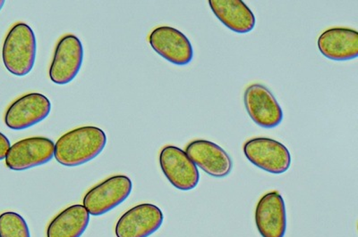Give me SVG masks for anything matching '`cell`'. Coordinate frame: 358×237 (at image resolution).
Listing matches in <instances>:
<instances>
[{"label": "cell", "instance_id": "cell-14", "mask_svg": "<svg viewBox=\"0 0 358 237\" xmlns=\"http://www.w3.org/2000/svg\"><path fill=\"white\" fill-rule=\"evenodd\" d=\"M322 56L334 61H348L358 56V33L350 28H331L318 38Z\"/></svg>", "mask_w": 358, "mask_h": 237}, {"label": "cell", "instance_id": "cell-12", "mask_svg": "<svg viewBox=\"0 0 358 237\" xmlns=\"http://www.w3.org/2000/svg\"><path fill=\"white\" fill-rule=\"evenodd\" d=\"M185 153L192 162L213 178H225L232 171L233 162L225 150L217 144L206 139H197L188 144Z\"/></svg>", "mask_w": 358, "mask_h": 237}, {"label": "cell", "instance_id": "cell-10", "mask_svg": "<svg viewBox=\"0 0 358 237\" xmlns=\"http://www.w3.org/2000/svg\"><path fill=\"white\" fill-rule=\"evenodd\" d=\"M152 49L168 62L183 66L194 59L193 46L180 31L173 27L161 26L155 29L149 36Z\"/></svg>", "mask_w": 358, "mask_h": 237}, {"label": "cell", "instance_id": "cell-5", "mask_svg": "<svg viewBox=\"0 0 358 237\" xmlns=\"http://www.w3.org/2000/svg\"><path fill=\"white\" fill-rule=\"evenodd\" d=\"M55 144L43 137L22 139L9 148L6 165L15 171H24L46 165L54 158Z\"/></svg>", "mask_w": 358, "mask_h": 237}, {"label": "cell", "instance_id": "cell-9", "mask_svg": "<svg viewBox=\"0 0 358 237\" xmlns=\"http://www.w3.org/2000/svg\"><path fill=\"white\" fill-rule=\"evenodd\" d=\"M164 214L152 204H141L126 211L115 227L117 237H149L158 231Z\"/></svg>", "mask_w": 358, "mask_h": 237}, {"label": "cell", "instance_id": "cell-8", "mask_svg": "<svg viewBox=\"0 0 358 237\" xmlns=\"http://www.w3.org/2000/svg\"><path fill=\"white\" fill-rule=\"evenodd\" d=\"M51 112L50 99L40 93H30L13 102L5 114V124L12 130H24L39 124Z\"/></svg>", "mask_w": 358, "mask_h": 237}, {"label": "cell", "instance_id": "cell-7", "mask_svg": "<svg viewBox=\"0 0 358 237\" xmlns=\"http://www.w3.org/2000/svg\"><path fill=\"white\" fill-rule=\"evenodd\" d=\"M159 165L169 183L178 190H193L199 183L200 173L196 165L178 146L163 147L159 153Z\"/></svg>", "mask_w": 358, "mask_h": 237}, {"label": "cell", "instance_id": "cell-2", "mask_svg": "<svg viewBox=\"0 0 358 237\" xmlns=\"http://www.w3.org/2000/svg\"><path fill=\"white\" fill-rule=\"evenodd\" d=\"M37 54L34 31L24 22H17L8 31L2 49L6 69L13 75L27 76L33 70Z\"/></svg>", "mask_w": 358, "mask_h": 237}, {"label": "cell", "instance_id": "cell-3", "mask_svg": "<svg viewBox=\"0 0 358 237\" xmlns=\"http://www.w3.org/2000/svg\"><path fill=\"white\" fill-rule=\"evenodd\" d=\"M132 190L133 183L129 177L113 176L90 189L83 203L90 215L101 217L122 204Z\"/></svg>", "mask_w": 358, "mask_h": 237}, {"label": "cell", "instance_id": "cell-16", "mask_svg": "<svg viewBox=\"0 0 358 237\" xmlns=\"http://www.w3.org/2000/svg\"><path fill=\"white\" fill-rule=\"evenodd\" d=\"M90 223V214L84 205L67 207L50 221L47 237H81Z\"/></svg>", "mask_w": 358, "mask_h": 237}, {"label": "cell", "instance_id": "cell-13", "mask_svg": "<svg viewBox=\"0 0 358 237\" xmlns=\"http://www.w3.org/2000/svg\"><path fill=\"white\" fill-rule=\"evenodd\" d=\"M255 225L263 237H284L287 231L285 201L278 191L265 194L255 209Z\"/></svg>", "mask_w": 358, "mask_h": 237}, {"label": "cell", "instance_id": "cell-4", "mask_svg": "<svg viewBox=\"0 0 358 237\" xmlns=\"http://www.w3.org/2000/svg\"><path fill=\"white\" fill-rule=\"evenodd\" d=\"M248 161L271 174H283L289 169L291 155L282 143L268 137H255L243 146Z\"/></svg>", "mask_w": 358, "mask_h": 237}, {"label": "cell", "instance_id": "cell-15", "mask_svg": "<svg viewBox=\"0 0 358 237\" xmlns=\"http://www.w3.org/2000/svg\"><path fill=\"white\" fill-rule=\"evenodd\" d=\"M216 17L229 30L236 33H248L254 30L255 17L242 0H209Z\"/></svg>", "mask_w": 358, "mask_h": 237}, {"label": "cell", "instance_id": "cell-18", "mask_svg": "<svg viewBox=\"0 0 358 237\" xmlns=\"http://www.w3.org/2000/svg\"><path fill=\"white\" fill-rule=\"evenodd\" d=\"M10 141L8 140L4 134L0 132V161L6 159L9 148H10Z\"/></svg>", "mask_w": 358, "mask_h": 237}, {"label": "cell", "instance_id": "cell-19", "mask_svg": "<svg viewBox=\"0 0 358 237\" xmlns=\"http://www.w3.org/2000/svg\"><path fill=\"white\" fill-rule=\"evenodd\" d=\"M5 1L4 0H0V10H1V9L3 8V6H4L5 5Z\"/></svg>", "mask_w": 358, "mask_h": 237}, {"label": "cell", "instance_id": "cell-1", "mask_svg": "<svg viewBox=\"0 0 358 237\" xmlns=\"http://www.w3.org/2000/svg\"><path fill=\"white\" fill-rule=\"evenodd\" d=\"M107 140L106 134L97 127H80L59 137L54 157L65 167H78L100 155Z\"/></svg>", "mask_w": 358, "mask_h": 237}, {"label": "cell", "instance_id": "cell-6", "mask_svg": "<svg viewBox=\"0 0 358 237\" xmlns=\"http://www.w3.org/2000/svg\"><path fill=\"white\" fill-rule=\"evenodd\" d=\"M84 47L75 35L60 38L50 67V81L57 85H66L78 76L84 63Z\"/></svg>", "mask_w": 358, "mask_h": 237}, {"label": "cell", "instance_id": "cell-17", "mask_svg": "<svg viewBox=\"0 0 358 237\" xmlns=\"http://www.w3.org/2000/svg\"><path fill=\"white\" fill-rule=\"evenodd\" d=\"M0 237H31L27 220L14 211L2 213L0 215Z\"/></svg>", "mask_w": 358, "mask_h": 237}, {"label": "cell", "instance_id": "cell-11", "mask_svg": "<svg viewBox=\"0 0 358 237\" xmlns=\"http://www.w3.org/2000/svg\"><path fill=\"white\" fill-rule=\"evenodd\" d=\"M244 102L246 111L255 123L265 129L279 126L283 112L277 99L266 86L252 84L245 89Z\"/></svg>", "mask_w": 358, "mask_h": 237}]
</instances>
